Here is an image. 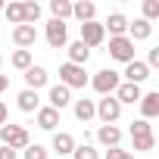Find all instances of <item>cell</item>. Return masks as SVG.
Returning a JSON list of instances; mask_svg holds the SVG:
<instances>
[{
    "mask_svg": "<svg viewBox=\"0 0 159 159\" xmlns=\"http://www.w3.org/2000/svg\"><path fill=\"white\" fill-rule=\"evenodd\" d=\"M131 140H134V150H140V153H153V147H156V137H153V128H150V122H143V119L131 122Z\"/></svg>",
    "mask_w": 159,
    "mask_h": 159,
    "instance_id": "1",
    "label": "cell"
},
{
    "mask_svg": "<svg viewBox=\"0 0 159 159\" xmlns=\"http://www.w3.org/2000/svg\"><path fill=\"white\" fill-rule=\"evenodd\" d=\"M0 140L10 150H25L28 147V131L22 125H0Z\"/></svg>",
    "mask_w": 159,
    "mask_h": 159,
    "instance_id": "2",
    "label": "cell"
},
{
    "mask_svg": "<svg viewBox=\"0 0 159 159\" xmlns=\"http://www.w3.org/2000/svg\"><path fill=\"white\" fill-rule=\"evenodd\" d=\"M59 78H62V88H84L88 84L84 66H72V62H62L59 66Z\"/></svg>",
    "mask_w": 159,
    "mask_h": 159,
    "instance_id": "3",
    "label": "cell"
},
{
    "mask_svg": "<svg viewBox=\"0 0 159 159\" xmlns=\"http://www.w3.org/2000/svg\"><path fill=\"white\" fill-rule=\"evenodd\" d=\"M91 84H94V91H97V94L109 97L122 81H119V72H112V69H100V72L94 75V81H91Z\"/></svg>",
    "mask_w": 159,
    "mask_h": 159,
    "instance_id": "4",
    "label": "cell"
},
{
    "mask_svg": "<svg viewBox=\"0 0 159 159\" xmlns=\"http://www.w3.org/2000/svg\"><path fill=\"white\" fill-rule=\"evenodd\" d=\"M94 109H97V116L103 119V125H112V122L122 116V103H119L112 94H109V97H103L100 103H94Z\"/></svg>",
    "mask_w": 159,
    "mask_h": 159,
    "instance_id": "5",
    "label": "cell"
},
{
    "mask_svg": "<svg viewBox=\"0 0 159 159\" xmlns=\"http://www.w3.org/2000/svg\"><path fill=\"white\" fill-rule=\"evenodd\" d=\"M109 56L128 66V62L134 59V44H131L128 38H109Z\"/></svg>",
    "mask_w": 159,
    "mask_h": 159,
    "instance_id": "6",
    "label": "cell"
},
{
    "mask_svg": "<svg viewBox=\"0 0 159 159\" xmlns=\"http://www.w3.org/2000/svg\"><path fill=\"white\" fill-rule=\"evenodd\" d=\"M66 41H69L66 22H59V19H50V22H47V44H50L53 50H59V47H66Z\"/></svg>",
    "mask_w": 159,
    "mask_h": 159,
    "instance_id": "7",
    "label": "cell"
},
{
    "mask_svg": "<svg viewBox=\"0 0 159 159\" xmlns=\"http://www.w3.org/2000/svg\"><path fill=\"white\" fill-rule=\"evenodd\" d=\"M103 38H106V31H103L100 22H84V25H81V44H84L88 50H91V47H100Z\"/></svg>",
    "mask_w": 159,
    "mask_h": 159,
    "instance_id": "8",
    "label": "cell"
},
{
    "mask_svg": "<svg viewBox=\"0 0 159 159\" xmlns=\"http://www.w3.org/2000/svg\"><path fill=\"white\" fill-rule=\"evenodd\" d=\"M13 41H16V47H19V50L34 47V41H38L34 25H16V28H13Z\"/></svg>",
    "mask_w": 159,
    "mask_h": 159,
    "instance_id": "9",
    "label": "cell"
},
{
    "mask_svg": "<svg viewBox=\"0 0 159 159\" xmlns=\"http://www.w3.org/2000/svg\"><path fill=\"white\" fill-rule=\"evenodd\" d=\"M125 78H128V84H140V81H147V78H150V69H147V62H137V59H131V62L125 66Z\"/></svg>",
    "mask_w": 159,
    "mask_h": 159,
    "instance_id": "10",
    "label": "cell"
},
{
    "mask_svg": "<svg viewBox=\"0 0 159 159\" xmlns=\"http://www.w3.org/2000/svg\"><path fill=\"white\" fill-rule=\"evenodd\" d=\"M137 103H140V116H143V122L159 116V91H153V94H143Z\"/></svg>",
    "mask_w": 159,
    "mask_h": 159,
    "instance_id": "11",
    "label": "cell"
},
{
    "mask_svg": "<svg viewBox=\"0 0 159 159\" xmlns=\"http://www.w3.org/2000/svg\"><path fill=\"white\" fill-rule=\"evenodd\" d=\"M25 84H28V91L44 88V84H47V69H44V66H28V69H25Z\"/></svg>",
    "mask_w": 159,
    "mask_h": 159,
    "instance_id": "12",
    "label": "cell"
},
{
    "mask_svg": "<svg viewBox=\"0 0 159 159\" xmlns=\"http://www.w3.org/2000/svg\"><path fill=\"white\" fill-rule=\"evenodd\" d=\"M143 94H140V84H128V81H122L119 88H116V100L119 103H137Z\"/></svg>",
    "mask_w": 159,
    "mask_h": 159,
    "instance_id": "13",
    "label": "cell"
},
{
    "mask_svg": "<svg viewBox=\"0 0 159 159\" xmlns=\"http://www.w3.org/2000/svg\"><path fill=\"white\" fill-rule=\"evenodd\" d=\"M72 103V94H69V88H62V84H53L50 88V109H66Z\"/></svg>",
    "mask_w": 159,
    "mask_h": 159,
    "instance_id": "14",
    "label": "cell"
},
{
    "mask_svg": "<svg viewBox=\"0 0 159 159\" xmlns=\"http://www.w3.org/2000/svg\"><path fill=\"white\" fill-rule=\"evenodd\" d=\"M94 13H97V7L91 3V0H78V3H72V16L78 19V22H94Z\"/></svg>",
    "mask_w": 159,
    "mask_h": 159,
    "instance_id": "15",
    "label": "cell"
},
{
    "mask_svg": "<svg viewBox=\"0 0 159 159\" xmlns=\"http://www.w3.org/2000/svg\"><path fill=\"white\" fill-rule=\"evenodd\" d=\"M56 125H59V112H56V109H50V106H38V128L53 131Z\"/></svg>",
    "mask_w": 159,
    "mask_h": 159,
    "instance_id": "16",
    "label": "cell"
},
{
    "mask_svg": "<svg viewBox=\"0 0 159 159\" xmlns=\"http://www.w3.org/2000/svg\"><path fill=\"white\" fill-rule=\"evenodd\" d=\"M97 140H100L106 150H112V147H119V140H122V131H119L116 125H103V128L97 131Z\"/></svg>",
    "mask_w": 159,
    "mask_h": 159,
    "instance_id": "17",
    "label": "cell"
},
{
    "mask_svg": "<svg viewBox=\"0 0 159 159\" xmlns=\"http://www.w3.org/2000/svg\"><path fill=\"white\" fill-rule=\"evenodd\" d=\"M112 31V38H125V31H128V19L122 16V13H112L109 19H106V25H103V31Z\"/></svg>",
    "mask_w": 159,
    "mask_h": 159,
    "instance_id": "18",
    "label": "cell"
},
{
    "mask_svg": "<svg viewBox=\"0 0 159 159\" xmlns=\"http://www.w3.org/2000/svg\"><path fill=\"white\" fill-rule=\"evenodd\" d=\"M53 150H56L59 156H69V153L75 150V137L66 134V131H56V134H53Z\"/></svg>",
    "mask_w": 159,
    "mask_h": 159,
    "instance_id": "19",
    "label": "cell"
},
{
    "mask_svg": "<svg viewBox=\"0 0 159 159\" xmlns=\"http://www.w3.org/2000/svg\"><path fill=\"white\" fill-rule=\"evenodd\" d=\"M91 59V50L81 44V41H75V44H69V62L72 66H84Z\"/></svg>",
    "mask_w": 159,
    "mask_h": 159,
    "instance_id": "20",
    "label": "cell"
},
{
    "mask_svg": "<svg viewBox=\"0 0 159 159\" xmlns=\"http://www.w3.org/2000/svg\"><path fill=\"white\" fill-rule=\"evenodd\" d=\"M128 31H131V38H128V41L134 44V41H147V38L153 34V25H150L147 19H137L134 25H128Z\"/></svg>",
    "mask_w": 159,
    "mask_h": 159,
    "instance_id": "21",
    "label": "cell"
},
{
    "mask_svg": "<svg viewBox=\"0 0 159 159\" xmlns=\"http://www.w3.org/2000/svg\"><path fill=\"white\" fill-rule=\"evenodd\" d=\"M16 100H19V109H22V112H38V91H28V88H25Z\"/></svg>",
    "mask_w": 159,
    "mask_h": 159,
    "instance_id": "22",
    "label": "cell"
},
{
    "mask_svg": "<svg viewBox=\"0 0 159 159\" xmlns=\"http://www.w3.org/2000/svg\"><path fill=\"white\" fill-rule=\"evenodd\" d=\"M94 116H97L94 100H78V103H75V119H78V122H91Z\"/></svg>",
    "mask_w": 159,
    "mask_h": 159,
    "instance_id": "23",
    "label": "cell"
},
{
    "mask_svg": "<svg viewBox=\"0 0 159 159\" xmlns=\"http://www.w3.org/2000/svg\"><path fill=\"white\" fill-rule=\"evenodd\" d=\"M50 13H53V19L66 22L72 16V3H69V0H50Z\"/></svg>",
    "mask_w": 159,
    "mask_h": 159,
    "instance_id": "24",
    "label": "cell"
},
{
    "mask_svg": "<svg viewBox=\"0 0 159 159\" xmlns=\"http://www.w3.org/2000/svg\"><path fill=\"white\" fill-rule=\"evenodd\" d=\"M22 16H25V25H34L41 19V7L34 3V0H25L22 3Z\"/></svg>",
    "mask_w": 159,
    "mask_h": 159,
    "instance_id": "25",
    "label": "cell"
},
{
    "mask_svg": "<svg viewBox=\"0 0 159 159\" xmlns=\"http://www.w3.org/2000/svg\"><path fill=\"white\" fill-rule=\"evenodd\" d=\"M3 13H7V19H10L13 25H25V16H22V3H7V7H3Z\"/></svg>",
    "mask_w": 159,
    "mask_h": 159,
    "instance_id": "26",
    "label": "cell"
},
{
    "mask_svg": "<svg viewBox=\"0 0 159 159\" xmlns=\"http://www.w3.org/2000/svg\"><path fill=\"white\" fill-rule=\"evenodd\" d=\"M10 62H13V66H16V69H22V72H25V69H28V66H31V50H16V53H13V59H10Z\"/></svg>",
    "mask_w": 159,
    "mask_h": 159,
    "instance_id": "27",
    "label": "cell"
},
{
    "mask_svg": "<svg viewBox=\"0 0 159 159\" xmlns=\"http://www.w3.org/2000/svg\"><path fill=\"white\" fill-rule=\"evenodd\" d=\"M72 153H75V159H100V153H97L91 143H81V147H75Z\"/></svg>",
    "mask_w": 159,
    "mask_h": 159,
    "instance_id": "28",
    "label": "cell"
},
{
    "mask_svg": "<svg viewBox=\"0 0 159 159\" xmlns=\"http://www.w3.org/2000/svg\"><path fill=\"white\" fill-rule=\"evenodd\" d=\"M25 159H47V150L41 143H28L25 147Z\"/></svg>",
    "mask_w": 159,
    "mask_h": 159,
    "instance_id": "29",
    "label": "cell"
},
{
    "mask_svg": "<svg viewBox=\"0 0 159 159\" xmlns=\"http://www.w3.org/2000/svg\"><path fill=\"white\" fill-rule=\"evenodd\" d=\"M159 16V0H143V19H156Z\"/></svg>",
    "mask_w": 159,
    "mask_h": 159,
    "instance_id": "30",
    "label": "cell"
},
{
    "mask_svg": "<svg viewBox=\"0 0 159 159\" xmlns=\"http://www.w3.org/2000/svg\"><path fill=\"white\" fill-rule=\"evenodd\" d=\"M106 159H134L128 150H119V147H112V150H106Z\"/></svg>",
    "mask_w": 159,
    "mask_h": 159,
    "instance_id": "31",
    "label": "cell"
},
{
    "mask_svg": "<svg viewBox=\"0 0 159 159\" xmlns=\"http://www.w3.org/2000/svg\"><path fill=\"white\" fill-rule=\"evenodd\" d=\"M150 66H159V47H153V50H150V59H147V69H150Z\"/></svg>",
    "mask_w": 159,
    "mask_h": 159,
    "instance_id": "32",
    "label": "cell"
},
{
    "mask_svg": "<svg viewBox=\"0 0 159 159\" xmlns=\"http://www.w3.org/2000/svg\"><path fill=\"white\" fill-rule=\"evenodd\" d=\"M0 159H16V150H10V147H0Z\"/></svg>",
    "mask_w": 159,
    "mask_h": 159,
    "instance_id": "33",
    "label": "cell"
},
{
    "mask_svg": "<svg viewBox=\"0 0 159 159\" xmlns=\"http://www.w3.org/2000/svg\"><path fill=\"white\" fill-rule=\"evenodd\" d=\"M7 88H10V78H7V75H0V94H3Z\"/></svg>",
    "mask_w": 159,
    "mask_h": 159,
    "instance_id": "34",
    "label": "cell"
},
{
    "mask_svg": "<svg viewBox=\"0 0 159 159\" xmlns=\"http://www.w3.org/2000/svg\"><path fill=\"white\" fill-rule=\"evenodd\" d=\"M7 116H10V112H7V106L0 103V125H7Z\"/></svg>",
    "mask_w": 159,
    "mask_h": 159,
    "instance_id": "35",
    "label": "cell"
},
{
    "mask_svg": "<svg viewBox=\"0 0 159 159\" xmlns=\"http://www.w3.org/2000/svg\"><path fill=\"white\" fill-rule=\"evenodd\" d=\"M3 7H7V3H3V0H0V10H3Z\"/></svg>",
    "mask_w": 159,
    "mask_h": 159,
    "instance_id": "36",
    "label": "cell"
},
{
    "mask_svg": "<svg viewBox=\"0 0 159 159\" xmlns=\"http://www.w3.org/2000/svg\"><path fill=\"white\" fill-rule=\"evenodd\" d=\"M0 66H3V56H0Z\"/></svg>",
    "mask_w": 159,
    "mask_h": 159,
    "instance_id": "37",
    "label": "cell"
}]
</instances>
